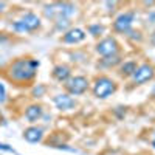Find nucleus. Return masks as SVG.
Returning <instances> with one entry per match:
<instances>
[{
  "label": "nucleus",
  "mask_w": 155,
  "mask_h": 155,
  "mask_svg": "<svg viewBox=\"0 0 155 155\" xmlns=\"http://www.w3.org/2000/svg\"><path fill=\"white\" fill-rule=\"evenodd\" d=\"M120 56H107V58H102L101 59V65H106V67H113L116 64H120Z\"/></svg>",
  "instance_id": "obj_15"
},
{
  "label": "nucleus",
  "mask_w": 155,
  "mask_h": 155,
  "mask_svg": "<svg viewBox=\"0 0 155 155\" xmlns=\"http://www.w3.org/2000/svg\"><path fill=\"white\" fill-rule=\"evenodd\" d=\"M23 138L28 141V143H39V141H42L44 138V130L41 127H37V126H31L28 129H25V132H23Z\"/></svg>",
  "instance_id": "obj_11"
},
{
  "label": "nucleus",
  "mask_w": 155,
  "mask_h": 155,
  "mask_svg": "<svg viewBox=\"0 0 155 155\" xmlns=\"http://www.w3.org/2000/svg\"><path fill=\"white\" fill-rule=\"evenodd\" d=\"M45 90H47V88H45L44 85L39 84L37 87H34V88H33V96H34V98H41V96L45 93Z\"/></svg>",
  "instance_id": "obj_17"
},
{
  "label": "nucleus",
  "mask_w": 155,
  "mask_h": 155,
  "mask_svg": "<svg viewBox=\"0 0 155 155\" xmlns=\"http://www.w3.org/2000/svg\"><path fill=\"white\" fill-rule=\"evenodd\" d=\"M5 98H6V92H5V85L0 82V102H5Z\"/></svg>",
  "instance_id": "obj_19"
},
{
  "label": "nucleus",
  "mask_w": 155,
  "mask_h": 155,
  "mask_svg": "<svg viewBox=\"0 0 155 155\" xmlns=\"http://www.w3.org/2000/svg\"><path fill=\"white\" fill-rule=\"evenodd\" d=\"M11 27L16 33H30V31H34L41 27V19L34 12H27L20 20H16Z\"/></svg>",
  "instance_id": "obj_3"
},
{
  "label": "nucleus",
  "mask_w": 155,
  "mask_h": 155,
  "mask_svg": "<svg viewBox=\"0 0 155 155\" xmlns=\"http://www.w3.org/2000/svg\"><path fill=\"white\" fill-rule=\"evenodd\" d=\"M44 12L48 19H53L56 22L58 20H68V17H71L76 12V6L73 3H68V2H56V3L47 5Z\"/></svg>",
  "instance_id": "obj_2"
},
{
  "label": "nucleus",
  "mask_w": 155,
  "mask_h": 155,
  "mask_svg": "<svg viewBox=\"0 0 155 155\" xmlns=\"http://www.w3.org/2000/svg\"><path fill=\"white\" fill-rule=\"evenodd\" d=\"M5 6H6V3H5V2H0V12H2V11L5 9Z\"/></svg>",
  "instance_id": "obj_21"
},
{
  "label": "nucleus",
  "mask_w": 155,
  "mask_h": 155,
  "mask_svg": "<svg viewBox=\"0 0 155 155\" xmlns=\"http://www.w3.org/2000/svg\"><path fill=\"white\" fill-rule=\"evenodd\" d=\"M88 31H90V34H92V36H99V34H102V31H104V27H102V25H99V23L90 25Z\"/></svg>",
  "instance_id": "obj_16"
},
{
  "label": "nucleus",
  "mask_w": 155,
  "mask_h": 155,
  "mask_svg": "<svg viewBox=\"0 0 155 155\" xmlns=\"http://www.w3.org/2000/svg\"><path fill=\"white\" fill-rule=\"evenodd\" d=\"M135 19V12L134 11H126L123 14H120L118 17L115 19L113 22V30L118 31V33H129L132 28V23Z\"/></svg>",
  "instance_id": "obj_6"
},
{
  "label": "nucleus",
  "mask_w": 155,
  "mask_h": 155,
  "mask_svg": "<svg viewBox=\"0 0 155 155\" xmlns=\"http://www.w3.org/2000/svg\"><path fill=\"white\" fill-rule=\"evenodd\" d=\"M152 146H153V149H155V138L152 140Z\"/></svg>",
  "instance_id": "obj_22"
},
{
  "label": "nucleus",
  "mask_w": 155,
  "mask_h": 155,
  "mask_svg": "<svg viewBox=\"0 0 155 155\" xmlns=\"http://www.w3.org/2000/svg\"><path fill=\"white\" fill-rule=\"evenodd\" d=\"M137 70V64L134 61H127L121 65V74L123 76H132Z\"/></svg>",
  "instance_id": "obj_14"
},
{
  "label": "nucleus",
  "mask_w": 155,
  "mask_h": 155,
  "mask_svg": "<svg viewBox=\"0 0 155 155\" xmlns=\"http://www.w3.org/2000/svg\"><path fill=\"white\" fill-rule=\"evenodd\" d=\"M0 150H6V152H14V149L9 147L8 144H3V143H0Z\"/></svg>",
  "instance_id": "obj_20"
},
{
  "label": "nucleus",
  "mask_w": 155,
  "mask_h": 155,
  "mask_svg": "<svg viewBox=\"0 0 155 155\" xmlns=\"http://www.w3.org/2000/svg\"><path fill=\"white\" fill-rule=\"evenodd\" d=\"M39 65H41V62L33 58L16 59L8 67V76L14 82H30L31 79H34Z\"/></svg>",
  "instance_id": "obj_1"
},
{
  "label": "nucleus",
  "mask_w": 155,
  "mask_h": 155,
  "mask_svg": "<svg viewBox=\"0 0 155 155\" xmlns=\"http://www.w3.org/2000/svg\"><path fill=\"white\" fill-rule=\"evenodd\" d=\"M85 39V31L81 28H71L67 30L62 36V42L64 44H79Z\"/></svg>",
  "instance_id": "obj_9"
},
{
  "label": "nucleus",
  "mask_w": 155,
  "mask_h": 155,
  "mask_svg": "<svg viewBox=\"0 0 155 155\" xmlns=\"http://www.w3.org/2000/svg\"><path fill=\"white\" fill-rule=\"evenodd\" d=\"M42 107L41 106H37V104H33V106H28L27 110H25V118H27L30 123H36L42 118Z\"/></svg>",
  "instance_id": "obj_12"
},
{
  "label": "nucleus",
  "mask_w": 155,
  "mask_h": 155,
  "mask_svg": "<svg viewBox=\"0 0 155 155\" xmlns=\"http://www.w3.org/2000/svg\"><path fill=\"white\" fill-rule=\"evenodd\" d=\"M53 76L54 79H58L59 82H67L70 79V68L67 65H56L53 68Z\"/></svg>",
  "instance_id": "obj_13"
},
{
  "label": "nucleus",
  "mask_w": 155,
  "mask_h": 155,
  "mask_svg": "<svg viewBox=\"0 0 155 155\" xmlns=\"http://www.w3.org/2000/svg\"><path fill=\"white\" fill-rule=\"evenodd\" d=\"M155 76V68L150 64H141L140 67H137L135 73L132 74V79L135 84H144L147 81H150Z\"/></svg>",
  "instance_id": "obj_7"
},
{
  "label": "nucleus",
  "mask_w": 155,
  "mask_h": 155,
  "mask_svg": "<svg viewBox=\"0 0 155 155\" xmlns=\"http://www.w3.org/2000/svg\"><path fill=\"white\" fill-rule=\"evenodd\" d=\"M65 88L70 95H82L88 88V79L85 76H71L65 82Z\"/></svg>",
  "instance_id": "obj_5"
},
{
  "label": "nucleus",
  "mask_w": 155,
  "mask_h": 155,
  "mask_svg": "<svg viewBox=\"0 0 155 155\" xmlns=\"http://www.w3.org/2000/svg\"><path fill=\"white\" fill-rule=\"evenodd\" d=\"M115 90H116L115 82L107 76L98 78V79L95 81V84H93V95L96 98H101V99H106L107 96H110Z\"/></svg>",
  "instance_id": "obj_4"
},
{
  "label": "nucleus",
  "mask_w": 155,
  "mask_h": 155,
  "mask_svg": "<svg viewBox=\"0 0 155 155\" xmlns=\"http://www.w3.org/2000/svg\"><path fill=\"white\" fill-rule=\"evenodd\" d=\"M152 96H155V87H153V90H152Z\"/></svg>",
  "instance_id": "obj_23"
},
{
  "label": "nucleus",
  "mask_w": 155,
  "mask_h": 155,
  "mask_svg": "<svg viewBox=\"0 0 155 155\" xmlns=\"http://www.w3.org/2000/svg\"><path fill=\"white\" fill-rule=\"evenodd\" d=\"M96 53H99L101 56H115L118 53V42H116V39L113 37H106L102 39L101 42H98L96 45Z\"/></svg>",
  "instance_id": "obj_8"
},
{
  "label": "nucleus",
  "mask_w": 155,
  "mask_h": 155,
  "mask_svg": "<svg viewBox=\"0 0 155 155\" xmlns=\"http://www.w3.org/2000/svg\"><path fill=\"white\" fill-rule=\"evenodd\" d=\"M68 27V20H58L56 22V28L58 30H65Z\"/></svg>",
  "instance_id": "obj_18"
},
{
  "label": "nucleus",
  "mask_w": 155,
  "mask_h": 155,
  "mask_svg": "<svg viewBox=\"0 0 155 155\" xmlns=\"http://www.w3.org/2000/svg\"><path fill=\"white\" fill-rule=\"evenodd\" d=\"M53 102H54V106H56L59 110H71V109H74V106H76V101H74L68 93L56 95V96L53 98Z\"/></svg>",
  "instance_id": "obj_10"
}]
</instances>
